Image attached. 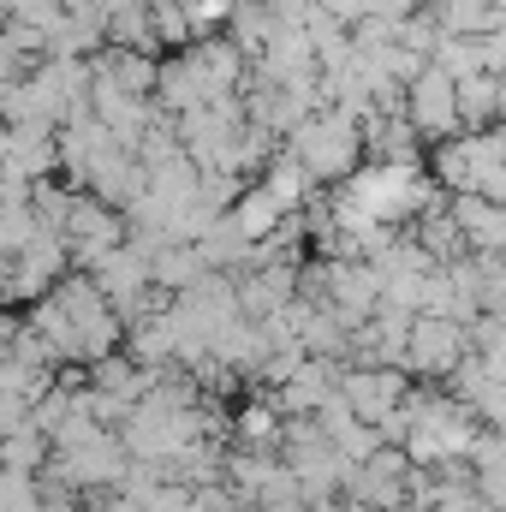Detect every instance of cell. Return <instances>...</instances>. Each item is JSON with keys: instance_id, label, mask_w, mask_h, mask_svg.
<instances>
[{"instance_id": "cell-1", "label": "cell", "mask_w": 506, "mask_h": 512, "mask_svg": "<svg viewBox=\"0 0 506 512\" xmlns=\"http://www.w3.org/2000/svg\"><path fill=\"white\" fill-rule=\"evenodd\" d=\"M286 155L322 185V191H334V185H346L370 155H364V126L346 114V108H316L304 126L286 137Z\"/></svg>"}, {"instance_id": "cell-2", "label": "cell", "mask_w": 506, "mask_h": 512, "mask_svg": "<svg viewBox=\"0 0 506 512\" xmlns=\"http://www.w3.org/2000/svg\"><path fill=\"white\" fill-rule=\"evenodd\" d=\"M60 239H66V256H72V274H96L120 245H131V227H126L120 209H108V203H96V197L84 191Z\"/></svg>"}, {"instance_id": "cell-3", "label": "cell", "mask_w": 506, "mask_h": 512, "mask_svg": "<svg viewBox=\"0 0 506 512\" xmlns=\"http://www.w3.org/2000/svg\"><path fill=\"white\" fill-rule=\"evenodd\" d=\"M465 358H471V328H465V322H447V316H417V322H411V340H405V376L447 382Z\"/></svg>"}, {"instance_id": "cell-4", "label": "cell", "mask_w": 506, "mask_h": 512, "mask_svg": "<svg viewBox=\"0 0 506 512\" xmlns=\"http://www.w3.org/2000/svg\"><path fill=\"white\" fill-rule=\"evenodd\" d=\"M179 60H185V72L197 78L203 102H233V96H245V84H251V60L239 54L233 36H203V42H191Z\"/></svg>"}, {"instance_id": "cell-5", "label": "cell", "mask_w": 506, "mask_h": 512, "mask_svg": "<svg viewBox=\"0 0 506 512\" xmlns=\"http://www.w3.org/2000/svg\"><path fill=\"white\" fill-rule=\"evenodd\" d=\"M405 120H411V131L435 149V143H453V137H465V126H459V84L447 78V72H423L411 90H405Z\"/></svg>"}, {"instance_id": "cell-6", "label": "cell", "mask_w": 506, "mask_h": 512, "mask_svg": "<svg viewBox=\"0 0 506 512\" xmlns=\"http://www.w3.org/2000/svg\"><path fill=\"white\" fill-rule=\"evenodd\" d=\"M405 393H411V376L393 370V364H340V399H346L370 429H381V423L405 405Z\"/></svg>"}, {"instance_id": "cell-7", "label": "cell", "mask_w": 506, "mask_h": 512, "mask_svg": "<svg viewBox=\"0 0 506 512\" xmlns=\"http://www.w3.org/2000/svg\"><path fill=\"white\" fill-rule=\"evenodd\" d=\"M411 477H417V465H411L399 447H381L370 465H358V471H352L346 495H352V501H364V507H376V512H405V507H411Z\"/></svg>"}, {"instance_id": "cell-8", "label": "cell", "mask_w": 506, "mask_h": 512, "mask_svg": "<svg viewBox=\"0 0 506 512\" xmlns=\"http://www.w3.org/2000/svg\"><path fill=\"white\" fill-rule=\"evenodd\" d=\"M334 393H340V364L310 358V364H304V370H298L286 387H274V405H280L286 417H316Z\"/></svg>"}, {"instance_id": "cell-9", "label": "cell", "mask_w": 506, "mask_h": 512, "mask_svg": "<svg viewBox=\"0 0 506 512\" xmlns=\"http://www.w3.org/2000/svg\"><path fill=\"white\" fill-rule=\"evenodd\" d=\"M90 66H96V78H102V84H114V90H126V96H143V102H155V84H161V60H155V54L102 48Z\"/></svg>"}, {"instance_id": "cell-10", "label": "cell", "mask_w": 506, "mask_h": 512, "mask_svg": "<svg viewBox=\"0 0 506 512\" xmlns=\"http://www.w3.org/2000/svg\"><path fill=\"white\" fill-rule=\"evenodd\" d=\"M233 441L251 447V453H280V441H286V411L274 405V393H251V399L233 411Z\"/></svg>"}, {"instance_id": "cell-11", "label": "cell", "mask_w": 506, "mask_h": 512, "mask_svg": "<svg viewBox=\"0 0 506 512\" xmlns=\"http://www.w3.org/2000/svg\"><path fill=\"white\" fill-rule=\"evenodd\" d=\"M423 12L435 18L441 36H495V30H506V12L495 0H423Z\"/></svg>"}, {"instance_id": "cell-12", "label": "cell", "mask_w": 506, "mask_h": 512, "mask_svg": "<svg viewBox=\"0 0 506 512\" xmlns=\"http://www.w3.org/2000/svg\"><path fill=\"white\" fill-rule=\"evenodd\" d=\"M256 185H262V191H268V197H274V203H280L286 215L310 209V203H316V191H322V185H316V179H310V173H304V167H298L292 155H286V149H280V155L268 161V173H262Z\"/></svg>"}, {"instance_id": "cell-13", "label": "cell", "mask_w": 506, "mask_h": 512, "mask_svg": "<svg viewBox=\"0 0 506 512\" xmlns=\"http://www.w3.org/2000/svg\"><path fill=\"white\" fill-rule=\"evenodd\" d=\"M203 274H209V268H203L197 245H161V251L149 256V280H155V292H167V298L191 292Z\"/></svg>"}, {"instance_id": "cell-14", "label": "cell", "mask_w": 506, "mask_h": 512, "mask_svg": "<svg viewBox=\"0 0 506 512\" xmlns=\"http://www.w3.org/2000/svg\"><path fill=\"white\" fill-rule=\"evenodd\" d=\"M227 221H233V227H239V233H245L251 245H268V239L280 233L286 209H280V203H274V197H268L262 185H245V191H239V203L227 209Z\"/></svg>"}, {"instance_id": "cell-15", "label": "cell", "mask_w": 506, "mask_h": 512, "mask_svg": "<svg viewBox=\"0 0 506 512\" xmlns=\"http://www.w3.org/2000/svg\"><path fill=\"white\" fill-rule=\"evenodd\" d=\"M48 465H54V441H48L36 423H24V429L0 435V471H18V477H42Z\"/></svg>"}, {"instance_id": "cell-16", "label": "cell", "mask_w": 506, "mask_h": 512, "mask_svg": "<svg viewBox=\"0 0 506 512\" xmlns=\"http://www.w3.org/2000/svg\"><path fill=\"white\" fill-rule=\"evenodd\" d=\"M429 66L447 72L453 84H471V78L489 72V48H483V36H441L435 54H429Z\"/></svg>"}, {"instance_id": "cell-17", "label": "cell", "mask_w": 506, "mask_h": 512, "mask_svg": "<svg viewBox=\"0 0 506 512\" xmlns=\"http://www.w3.org/2000/svg\"><path fill=\"white\" fill-rule=\"evenodd\" d=\"M108 48H131V54H155L161 42H155V12H149V0H137L126 12H114L108 18Z\"/></svg>"}, {"instance_id": "cell-18", "label": "cell", "mask_w": 506, "mask_h": 512, "mask_svg": "<svg viewBox=\"0 0 506 512\" xmlns=\"http://www.w3.org/2000/svg\"><path fill=\"white\" fill-rule=\"evenodd\" d=\"M155 12V42L161 48H173V54H185L197 36H191V18H185V0H167V6H149Z\"/></svg>"}, {"instance_id": "cell-19", "label": "cell", "mask_w": 506, "mask_h": 512, "mask_svg": "<svg viewBox=\"0 0 506 512\" xmlns=\"http://www.w3.org/2000/svg\"><path fill=\"white\" fill-rule=\"evenodd\" d=\"M42 227H36V209L30 203H12V209H0V256H18L30 239H36Z\"/></svg>"}, {"instance_id": "cell-20", "label": "cell", "mask_w": 506, "mask_h": 512, "mask_svg": "<svg viewBox=\"0 0 506 512\" xmlns=\"http://www.w3.org/2000/svg\"><path fill=\"white\" fill-rule=\"evenodd\" d=\"M6 24H30V30L54 36L66 24V12H60V0H6Z\"/></svg>"}, {"instance_id": "cell-21", "label": "cell", "mask_w": 506, "mask_h": 512, "mask_svg": "<svg viewBox=\"0 0 506 512\" xmlns=\"http://www.w3.org/2000/svg\"><path fill=\"white\" fill-rule=\"evenodd\" d=\"M310 512H376V507H364V501L346 495V501H322V507H310Z\"/></svg>"}, {"instance_id": "cell-22", "label": "cell", "mask_w": 506, "mask_h": 512, "mask_svg": "<svg viewBox=\"0 0 506 512\" xmlns=\"http://www.w3.org/2000/svg\"><path fill=\"white\" fill-rule=\"evenodd\" d=\"M126 6H137V0H96V12H108V18H114V12H126Z\"/></svg>"}, {"instance_id": "cell-23", "label": "cell", "mask_w": 506, "mask_h": 512, "mask_svg": "<svg viewBox=\"0 0 506 512\" xmlns=\"http://www.w3.org/2000/svg\"><path fill=\"white\" fill-rule=\"evenodd\" d=\"M239 6H268V0H239Z\"/></svg>"}, {"instance_id": "cell-24", "label": "cell", "mask_w": 506, "mask_h": 512, "mask_svg": "<svg viewBox=\"0 0 506 512\" xmlns=\"http://www.w3.org/2000/svg\"><path fill=\"white\" fill-rule=\"evenodd\" d=\"M0 24H6V0H0Z\"/></svg>"}, {"instance_id": "cell-25", "label": "cell", "mask_w": 506, "mask_h": 512, "mask_svg": "<svg viewBox=\"0 0 506 512\" xmlns=\"http://www.w3.org/2000/svg\"><path fill=\"white\" fill-rule=\"evenodd\" d=\"M501 209H506V197H501Z\"/></svg>"}, {"instance_id": "cell-26", "label": "cell", "mask_w": 506, "mask_h": 512, "mask_svg": "<svg viewBox=\"0 0 506 512\" xmlns=\"http://www.w3.org/2000/svg\"><path fill=\"white\" fill-rule=\"evenodd\" d=\"M501 512H506V507H501Z\"/></svg>"}]
</instances>
